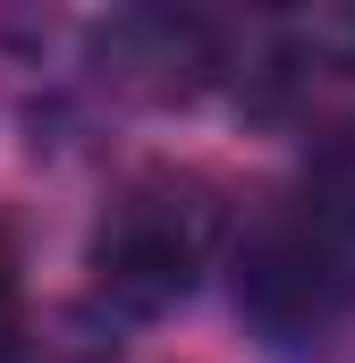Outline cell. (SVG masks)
<instances>
[{"label": "cell", "instance_id": "6da1fadb", "mask_svg": "<svg viewBox=\"0 0 355 363\" xmlns=\"http://www.w3.org/2000/svg\"><path fill=\"white\" fill-rule=\"evenodd\" d=\"M220 237H229L220 186L203 169L153 161V169L110 186V203H102V220L85 237V271L119 313H170L178 296L212 271Z\"/></svg>", "mask_w": 355, "mask_h": 363}, {"label": "cell", "instance_id": "7a4b0ae2", "mask_svg": "<svg viewBox=\"0 0 355 363\" xmlns=\"http://www.w3.org/2000/svg\"><path fill=\"white\" fill-rule=\"evenodd\" d=\"M355 304V262L347 237H330L305 203H279L246 228L237 245V313L271 347H313L347 321Z\"/></svg>", "mask_w": 355, "mask_h": 363}, {"label": "cell", "instance_id": "3957f363", "mask_svg": "<svg viewBox=\"0 0 355 363\" xmlns=\"http://www.w3.org/2000/svg\"><path fill=\"white\" fill-rule=\"evenodd\" d=\"M102 68H110L119 85L170 101V93H195V85H203V77L220 68V51H212V26H203V17L136 9V17H119V26L102 34Z\"/></svg>", "mask_w": 355, "mask_h": 363}, {"label": "cell", "instance_id": "277c9868", "mask_svg": "<svg viewBox=\"0 0 355 363\" xmlns=\"http://www.w3.org/2000/svg\"><path fill=\"white\" fill-rule=\"evenodd\" d=\"M330 237H347L355 245V110L339 127H322V144L305 152V194H296Z\"/></svg>", "mask_w": 355, "mask_h": 363}, {"label": "cell", "instance_id": "5b68a950", "mask_svg": "<svg viewBox=\"0 0 355 363\" xmlns=\"http://www.w3.org/2000/svg\"><path fill=\"white\" fill-rule=\"evenodd\" d=\"M17 330H26V279H17V254L0 245V363L17 355Z\"/></svg>", "mask_w": 355, "mask_h": 363}]
</instances>
